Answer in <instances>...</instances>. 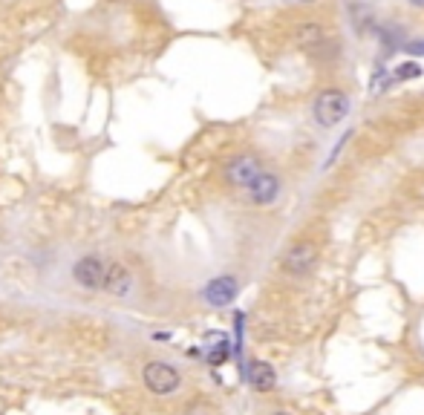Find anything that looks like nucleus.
I'll list each match as a JSON object with an SVG mask.
<instances>
[{
	"instance_id": "obj_1",
	"label": "nucleus",
	"mask_w": 424,
	"mask_h": 415,
	"mask_svg": "<svg viewBox=\"0 0 424 415\" xmlns=\"http://www.w3.org/2000/svg\"><path fill=\"white\" fill-rule=\"evenodd\" d=\"M346 116H349V96L343 90L329 87V90L318 93V98L312 104V118L320 127H338Z\"/></svg>"
},
{
	"instance_id": "obj_2",
	"label": "nucleus",
	"mask_w": 424,
	"mask_h": 415,
	"mask_svg": "<svg viewBox=\"0 0 424 415\" xmlns=\"http://www.w3.org/2000/svg\"><path fill=\"white\" fill-rule=\"evenodd\" d=\"M141 378H145V386L153 392V395H171L179 389V372L165 364V361H151L145 367V372H141Z\"/></svg>"
},
{
	"instance_id": "obj_3",
	"label": "nucleus",
	"mask_w": 424,
	"mask_h": 415,
	"mask_svg": "<svg viewBox=\"0 0 424 415\" xmlns=\"http://www.w3.org/2000/svg\"><path fill=\"white\" fill-rule=\"evenodd\" d=\"M226 182L228 185H234V188H248L260 173H263V165H260V159L257 156H251V153H240V156H234V159H228L226 162Z\"/></svg>"
},
{
	"instance_id": "obj_4",
	"label": "nucleus",
	"mask_w": 424,
	"mask_h": 415,
	"mask_svg": "<svg viewBox=\"0 0 424 415\" xmlns=\"http://www.w3.org/2000/svg\"><path fill=\"white\" fill-rule=\"evenodd\" d=\"M104 271H107V262L99 254H84L73 265V280L87 292H99L104 283Z\"/></svg>"
},
{
	"instance_id": "obj_5",
	"label": "nucleus",
	"mask_w": 424,
	"mask_h": 415,
	"mask_svg": "<svg viewBox=\"0 0 424 415\" xmlns=\"http://www.w3.org/2000/svg\"><path fill=\"white\" fill-rule=\"evenodd\" d=\"M318 262V245L312 240H301L295 242L286 257H283V268H286L292 277H306Z\"/></svg>"
},
{
	"instance_id": "obj_6",
	"label": "nucleus",
	"mask_w": 424,
	"mask_h": 415,
	"mask_svg": "<svg viewBox=\"0 0 424 415\" xmlns=\"http://www.w3.org/2000/svg\"><path fill=\"white\" fill-rule=\"evenodd\" d=\"M237 292H240V283L234 280L231 274H223V277H214V280H211V283L205 286L202 297H205L208 306L223 309V306H228V303L237 300Z\"/></svg>"
},
{
	"instance_id": "obj_7",
	"label": "nucleus",
	"mask_w": 424,
	"mask_h": 415,
	"mask_svg": "<svg viewBox=\"0 0 424 415\" xmlns=\"http://www.w3.org/2000/svg\"><path fill=\"white\" fill-rule=\"evenodd\" d=\"M130 286H133V274L124 262H107V271H104V283L101 289L113 297H127L130 294Z\"/></svg>"
},
{
	"instance_id": "obj_8",
	"label": "nucleus",
	"mask_w": 424,
	"mask_h": 415,
	"mask_svg": "<svg viewBox=\"0 0 424 415\" xmlns=\"http://www.w3.org/2000/svg\"><path fill=\"white\" fill-rule=\"evenodd\" d=\"M246 190H248V196H251L254 205H271V202L277 199V193H280V176L263 170Z\"/></svg>"
},
{
	"instance_id": "obj_9",
	"label": "nucleus",
	"mask_w": 424,
	"mask_h": 415,
	"mask_svg": "<svg viewBox=\"0 0 424 415\" xmlns=\"http://www.w3.org/2000/svg\"><path fill=\"white\" fill-rule=\"evenodd\" d=\"M323 41H326L323 26L315 24V21H303V24L295 29V43H298L301 49H318Z\"/></svg>"
},
{
	"instance_id": "obj_10",
	"label": "nucleus",
	"mask_w": 424,
	"mask_h": 415,
	"mask_svg": "<svg viewBox=\"0 0 424 415\" xmlns=\"http://www.w3.org/2000/svg\"><path fill=\"white\" fill-rule=\"evenodd\" d=\"M248 381H251V386H254L257 392H268V389H274V384H277V372L271 369V364L254 361V364L248 367Z\"/></svg>"
},
{
	"instance_id": "obj_11",
	"label": "nucleus",
	"mask_w": 424,
	"mask_h": 415,
	"mask_svg": "<svg viewBox=\"0 0 424 415\" xmlns=\"http://www.w3.org/2000/svg\"><path fill=\"white\" fill-rule=\"evenodd\" d=\"M185 415H217V409L208 401H193V404L185 406Z\"/></svg>"
},
{
	"instance_id": "obj_12",
	"label": "nucleus",
	"mask_w": 424,
	"mask_h": 415,
	"mask_svg": "<svg viewBox=\"0 0 424 415\" xmlns=\"http://www.w3.org/2000/svg\"><path fill=\"white\" fill-rule=\"evenodd\" d=\"M418 73H421L418 63H401V66H398V78H415Z\"/></svg>"
},
{
	"instance_id": "obj_13",
	"label": "nucleus",
	"mask_w": 424,
	"mask_h": 415,
	"mask_svg": "<svg viewBox=\"0 0 424 415\" xmlns=\"http://www.w3.org/2000/svg\"><path fill=\"white\" fill-rule=\"evenodd\" d=\"M407 52H413V55H424V41H410V43H407Z\"/></svg>"
},
{
	"instance_id": "obj_14",
	"label": "nucleus",
	"mask_w": 424,
	"mask_h": 415,
	"mask_svg": "<svg viewBox=\"0 0 424 415\" xmlns=\"http://www.w3.org/2000/svg\"><path fill=\"white\" fill-rule=\"evenodd\" d=\"M407 4H410L413 9H424V0H407Z\"/></svg>"
},
{
	"instance_id": "obj_15",
	"label": "nucleus",
	"mask_w": 424,
	"mask_h": 415,
	"mask_svg": "<svg viewBox=\"0 0 424 415\" xmlns=\"http://www.w3.org/2000/svg\"><path fill=\"white\" fill-rule=\"evenodd\" d=\"M274 415H292V412H283V409H277V412H274Z\"/></svg>"
},
{
	"instance_id": "obj_16",
	"label": "nucleus",
	"mask_w": 424,
	"mask_h": 415,
	"mask_svg": "<svg viewBox=\"0 0 424 415\" xmlns=\"http://www.w3.org/2000/svg\"><path fill=\"white\" fill-rule=\"evenodd\" d=\"M298 4H315V0H298Z\"/></svg>"
}]
</instances>
